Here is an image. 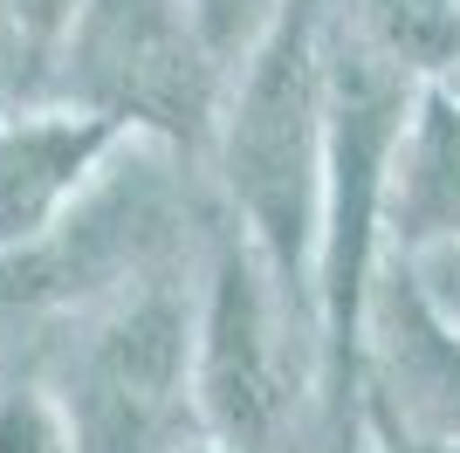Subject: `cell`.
<instances>
[{"instance_id":"1","label":"cell","mask_w":460,"mask_h":453,"mask_svg":"<svg viewBox=\"0 0 460 453\" xmlns=\"http://www.w3.org/2000/svg\"><path fill=\"white\" fill-rule=\"evenodd\" d=\"M323 28L330 0H282L248 56L227 69L213 165L234 207V234L261 254L288 316L316 343V234H323Z\"/></svg>"},{"instance_id":"2","label":"cell","mask_w":460,"mask_h":453,"mask_svg":"<svg viewBox=\"0 0 460 453\" xmlns=\"http://www.w3.org/2000/svg\"><path fill=\"white\" fill-rule=\"evenodd\" d=\"M323 90H330V145H323V234H316V398H323L330 453H344L358 392H365V323L385 254V186H392L405 103L420 83L392 69L330 7Z\"/></svg>"},{"instance_id":"3","label":"cell","mask_w":460,"mask_h":453,"mask_svg":"<svg viewBox=\"0 0 460 453\" xmlns=\"http://www.w3.org/2000/svg\"><path fill=\"white\" fill-rule=\"evenodd\" d=\"M41 96H69L111 117L117 131L192 158L213 151L227 62L199 28L192 0H83Z\"/></svg>"},{"instance_id":"4","label":"cell","mask_w":460,"mask_h":453,"mask_svg":"<svg viewBox=\"0 0 460 453\" xmlns=\"http://www.w3.org/2000/svg\"><path fill=\"white\" fill-rule=\"evenodd\" d=\"M56 398L76 453H213L192 398V296L158 268L103 296Z\"/></svg>"},{"instance_id":"5","label":"cell","mask_w":460,"mask_h":453,"mask_svg":"<svg viewBox=\"0 0 460 453\" xmlns=\"http://www.w3.org/2000/svg\"><path fill=\"white\" fill-rule=\"evenodd\" d=\"M288 316L275 275L241 234L213 247L207 289L192 296V398L220 453H269L288 413Z\"/></svg>"},{"instance_id":"6","label":"cell","mask_w":460,"mask_h":453,"mask_svg":"<svg viewBox=\"0 0 460 453\" xmlns=\"http://www.w3.org/2000/svg\"><path fill=\"white\" fill-rule=\"evenodd\" d=\"M124 138L69 96H0V254L41 241Z\"/></svg>"},{"instance_id":"7","label":"cell","mask_w":460,"mask_h":453,"mask_svg":"<svg viewBox=\"0 0 460 453\" xmlns=\"http://www.w3.org/2000/svg\"><path fill=\"white\" fill-rule=\"evenodd\" d=\"M460 241V83H420L399 124L392 186H385V247Z\"/></svg>"},{"instance_id":"8","label":"cell","mask_w":460,"mask_h":453,"mask_svg":"<svg viewBox=\"0 0 460 453\" xmlns=\"http://www.w3.org/2000/svg\"><path fill=\"white\" fill-rule=\"evenodd\" d=\"M337 14L412 83H460V0H344Z\"/></svg>"},{"instance_id":"9","label":"cell","mask_w":460,"mask_h":453,"mask_svg":"<svg viewBox=\"0 0 460 453\" xmlns=\"http://www.w3.org/2000/svg\"><path fill=\"white\" fill-rule=\"evenodd\" d=\"M83 0H0V83L7 96H41Z\"/></svg>"},{"instance_id":"10","label":"cell","mask_w":460,"mask_h":453,"mask_svg":"<svg viewBox=\"0 0 460 453\" xmlns=\"http://www.w3.org/2000/svg\"><path fill=\"white\" fill-rule=\"evenodd\" d=\"M0 453H76L69 440V413L56 392H0Z\"/></svg>"},{"instance_id":"11","label":"cell","mask_w":460,"mask_h":453,"mask_svg":"<svg viewBox=\"0 0 460 453\" xmlns=\"http://www.w3.org/2000/svg\"><path fill=\"white\" fill-rule=\"evenodd\" d=\"M399 268H405V282H412V296L426 302V316L460 343V241L412 247V254H399Z\"/></svg>"},{"instance_id":"12","label":"cell","mask_w":460,"mask_h":453,"mask_svg":"<svg viewBox=\"0 0 460 453\" xmlns=\"http://www.w3.org/2000/svg\"><path fill=\"white\" fill-rule=\"evenodd\" d=\"M275 7H282V0H192V14H199V28L213 35V49H220L227 69L261 41V28L275 21Z\"/></svg>"},{"instance_id":"13","label":"cell","mask_w":460,"mask_h":453,"mask_svg":"<svg viewBox=\"0 0 460 453\" xmlns=\"http://www.w3.org/2000/svg\"><path fill=\"white\" fill-rule=\"evenodd\" d=\"M0 96H7V83H0Z\"/></svg>"},{"instance_id":"14","label":"cell","mask_w":460,"mask_h":453,"mask_svg":"<svg viewBox=\"0 0 460 453\" xmlns=\"http://www.w3.org/2000/svg\"><path fill=\"white\" fill-rule=\"evenodd\" d=\"M213 453H220V447H213Z\"/></svg>"}]
</instances>
